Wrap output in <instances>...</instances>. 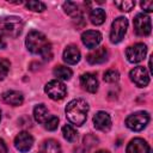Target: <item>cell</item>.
I'll return each mask as SVG.
<instances>
[{
  "label": "cell",
  "mask_w": 153,
  "mask_h": 153,
  "mask_svg": "<svg viewBox=\"0 0 153 153\" xmlns=\"http://www.w3.org/2000/svg\"><path fill=\"white\" fill-rule=\"evenodd\" d=\"M38 153H61V146L56 140L48 139L41 145Z\"/></svg>",
  "instance_id": "cell-18"
},
{
  "label": "cell",
  "mask_w": 153,
  "mask_h": 153,
  "mask_svg": "<svg viewBox=\"0 0 153 153\" xmlns=\"http://www.w3.org/2000/svg\"><path fill=\"white\" fill-rule=\"evenodd\" d=\"M43 124L47 130H55L59 126V118L54 115H49V117L45 120V122Z\"/></svg>",
  "instance_id": "cell-26"
},
{
  "label": "cell",
  "mask_w": 153,
  "mask_h": 153,
  "mask_svg": "<svg viewBox=\"0 0 153 153\" xmlns=\"http://www.w3.org/2000/svg\"><path fill=\"white\" fill-rule=\"evenodd\" d=\"M44 92L48 94L49 98L53 100H61L66 97L67 94V88L65 84L60 80H50L45 86H44Z\"/></svg>",
  "instance_id": "cell-6"
},
{
  "label": "cell",
  "mask_w": 153,
  "mask_h": 153,
  "mask_svg": "<svg viewBox=\"0 0 153 153\" xmlns=\"http://www.w3.org/2000/svg\"><path fill=\"white\" fill-rule=\"evenodd\" d=\"M2 100L10 105H13V106H18V105H22L23 102H24V96L23 93L18 92V91H6L2 93Z\"/></svg>",
  "instance_id": "cell-17"
},
{
  "label": "cell",
  "mask_w": 153,
  "mask_h": 153,
  "mask_svg": "<svg viewBox=\"0 0 153 153\" xmlns=\"http://www.w3.org/2000/svg\"><path fill=\"white\" fill-rule=\"evenodd\" d=\"M33 117L38 123H44L45 120L49 117V112H48L47 106L44 104L36 105L33 109Z\"/></svg>",
  "instance_id": "cell-20"
},
{
  "label": "cell",
  "mask_w": 153,
  "mask_h": 153,
  "mask_svg": "<svg viewBox=\"0 0 153 153\" xmlns=\"http://www.w3.org/2000/svg\"><path fill=\"white\" fill-rule=\"evenodd\" d=\"M14 146L19 152H29L33 146V137L27 131H20L14 139Z\"/></svg>",
  "instance_id": "cell-10"
},
{
  "label": "cell",
  "mask_w": 153,
  "mask_h": 153,
  "mask_svg": "<svg viewBox=\"0 0 153 153\" xmlns=\"http://www.w3.org/2000/svg\"><path fill=\"white\" fill-rule=\"evenodd\" d=\"M26 48L30 53L41 55L44 60H50L53 56L51 53V44L45 37L44 33L37 30H32L27 33L25 39Z\"/></svg>",
  "instance_id": "cell-1"
},
{
  "label": "cell",
  "mask_w": 153,
  "mask_h": 153,
  "mask_svg": "<svg viewBox=\"0 0 153 153\" xmlns=\"http://www.w3.org/2000/svg\"><path fill=\"white\" fill-rule=\"evenodd\" d=\"M24 27V23L20 17L8 16L0 18V33L2 36L16 38L18 37Z\"/></svg>",
  "instance_id": "cell-3"
},
{
  "label": "cell",
  "mask_w": 153,
  "mask_h": 153,
  "mask_svg": "<svg viewBox=\"0 0 153 153\" xmlns=\"http://www.w3.org/2000/svg\"><path fill=\"white\" fill-rule=\"evenodd\" d=\"M149 122V114L147 111H137L129 115L126 120V126L134 131H140Z\"/></svg>",
  "instance_id": "cell-4"
},
{
  "label": "cell",
  "mask_w": 153,
  "mask_h": 153,
  "mask_svg": "<svg viewBox=\"0 0 153 153\" xmlns=\"http://www.w3.org/2000/svg\"><path fill=\"white\" fill-rule=\"evenodd\" d=\"M80 84L84 90L90 93H94L98 90V80L94 74L92 73H84L80 76Z\"/></svg>",
  "instance_id": "cell-14"
},
{
  "label": "cell",
  "mask_w": 153,
  "mask_h": 153,
  "mask_svg": "<svg viewBox=\"0 0 153 153\" xmlns=\"http://www.w3.org/2000/svg\"><path fill=\"white\" fill-rule=\"evenodd\" d=\"M26 8L33 12H43L45 10V5L42 1H36V0H30L26 2Z\"/></svg>",
  "instance_id": "cell-25"
},
{
  "label": "cell",
  "mask_w": 153,
  "mask_h": 153,
  "mask_svg": "<svg viewBox=\"0 0 153 153\" xmlns=\"http://www.w3.org/2000/svg\"><path fill=\"white\" fill-rule=\"evenodd\" d=\"M106 14L103 8H93L90 12V20L93 25H102L105 22Z\"/></svg>",
  "instance_id": "cell-19"
},
{
  "label": "cell",
  "mask_w": 153,
  "mask_h": 153,
  "mask_svg": "<svg viewBox=\"0 0 153 153\" xmlns=\"http://www.w3.org/2000/svg\"><path fill=\"white\" fill-rule=\"evenodd\" d=\"M0 120H1V110H0Z\"/></svg>",
  "instance_id": "cell-33"
},
{
  "label": "cell",
  "mask_w": 153,
  "mask_h": 153,
  "mask_svg": "<svg viewBox=\"0 0 153 153\" xmlns=\"http://www.w3.org/2000/svg\"><path fill=\"white\" fill-rule=\"evenodd\" d=\"M53 73L57 78V80L59 79H61V80H69L71 76H72V74H73L72 69L68 68V67H66V66H56L54 68Z\"/></svg>",
  "instance_id": "cell-21"
},
{
  "label": "cell",
  "mask_w": 153,
  "mask_h": 153,
  "mask_svg": "<svg viewBox=\"0 0 153 153\" xmlns=\"http://www.w3.org/2000/svg\"><path fill=\"white\" fill-rule=\"evenodd\" d=\"M62 57H63V61L66 63H68V65H75V63H78L80 61L81 55H80L79 49L75 45H68L63 50Z\"/></svg>",
  "instance_id": "cell-16"
},
{
  "label": "cell",
  "mask_w": 153,
  "mask_h": 153,
  "mask_svg": "<svg viewBox=\"0 0 153 153\" xmlns=\"http://www.w3.org/2000/svg\"><path fill=\"white\" fill-rule=\"evenodd\" d=\"M130 80L137 86V87H145L149 84V75L147 73V69L142 66L134 67L129 73Z\"/></svg>",
  "instance_id": "cell-9"
},
{
  "label": "cell",
  "mask_w": 153,
  "mask_h": 153,
  "mask_svg": "<svg viewBox=\"0 0 153 153\" xmlns=\"http://www.w3.org/2000/svg\"><path fill=\"white\" fill-rule=\"evenodd\" d=\"M86 60L90 65H99L103 63L108 60V50L105 49V47H100L94 49L93 51H91L87 56Z\"/></svg>",
  "instance_id": "cell-15"
},
{
  "label": "cell",
  "mask_w": 153,
  "mask_h": 153,
  "mask_svg": "<svg viewBox=\"0 0 153 153\" xmlns=\"http://www.w3.org/2000/svg\"><path fill=\"white\" fill-rule=\"evenodd\" d=\"M147 54V47L143 43H136L134 45H130L126 50L127 60L131 63H137L145 59Z\"/></svg>",
  "instance_id": "cell-8"
},
{
  "label": "cell",
  "mask_w": 153,
  "mask_h": 153,
  "mask_svg": "<svg viewBox=\"0 0 153 153\" xmlns=\"http://www.w3.org/2000/svg\"><path fill=\"white\" fill-rule=\"evenodd\" d=\"M93 124L94 128L102 131H108L111 127V118L108 112L105 111H98L93 116Z\"/></svg>",
  "instance_id": "cell-12"
},
{
  "label": "cell",
  "mask_w": 153,
  "mask_h": 153,
  "mask_svg": "<svg viewBox=\"0 0 153 153\" xmlns=\"http://www.w3.org/2000/svg\"><path fill=\"white\" fill-rule=\"evenodd\" d=\"M118 79H120V73L116 69H109L104 73V80L106 82L112 84V82L118 81Z\"/></svg>",
  "instance_id": "cell-27"
},
{
  "label": "cell",
  "mask_w": 153,
  "mask_h": 153,
  "mask_svg": "<svg viewBox=\"0 0 153 153\" xmlns=\"http://www.w3.org/2000/svg\"><path fill=\"white\" fill-rule=\"evenodd\" d=\"M0 153H7V146L2 139H0Z\"/></svg>",
  "instance_id": "cell-30"
},
{
  "label": "cell",
  "mask_w": 153,
  "mask_h": 153,
  "mask_svg": "<svg viewBox=\"0 0 153 153\" xmlns=\"http://www.w3.org/2000/svg\"><path fill=\"white\" fill-rule=\"evenodd\" d=\"M6 48V41L4 38V36L0 33V49H5Z\"/></svg>",
  "instance_id": "cell-31"
},
{
  "label": "cell",
  "mask_w": 153,
  "mask_h": 153,
  "mask_svg": "<svg viewBox=\"0 0 153 153\" xmlns=\"http://www.w3.org/2000/svg\"><path fill=\"white\" fill-rule=\"evenodd\" d=\"M63 10L65 12L71 16V17H80L81 14V11L79 10V6L75 4V2H72V1H67L63 4Z\"/></svg>",
  "instance_id": "cell-22"
},
{
  "label": "cell",
  "mask_w": 153,
  "mask_h": 153,
  "mask_svg": "<svg viewBox=\"0 0 153 153\" xmlns=\"http://www.w3.org/2000/svg\"><path fill=\"white\" fill-rule=\"evenodd\" d=\"M115 6L123 11V12H129L133 10V7L135 6V1L131 0H122V1H115Z\"/></svg>",
  "instance_id": "cell-24"
},
{
  "label": "cell",
  "mask_w": 153,
  "mask_h": 153,
  "mask_svg": "<svg viewBox=\"0 0 153 153\" xmlns=\"http://www.w3.org/2000/svg\"><path fill=\"white\" fill-rule=\"evenodd\" d=\"M128 29V19L124 17H118L116 18L112 24H111V30H110V41L111 43H120L124 35L127 33Z\"/></svg>",
  "instance_id": "cell-5"
},
{
  "label": "cell",
  "mask_w": 153,
  "mask_h": 153,
  "mask_svg": "<svg viewBox=\"0 0 153 153\" xmlns=\"http://www.w3.org/2000/svg\"><path fill=\"white\" fill-rule=\"evenodd\" d=\"M10 72V61L0 57V80H4Z\"/></svg>",
  "instance_id": "cell-28"
},
{
  "label": "cell",
  "mask_w": 153,
  "mask_h": 153,
  "mask_svg": "<svg viewBox=\"0 0 153 153\" xmlns=\"http://www.w3.org/2000/svg\"><path fill=\"white\" fill-rule=\"evenodd\" d=\"M141 8L145 12H152L153 11V1H141Z\"/></svg>",
  "instance_id": "cell-29"
},
{
  "label": "cell",
  "mask_w": 153,
  "mask_h": 153,
  "mask_svg": "<svg viewBox=\"0 0 153 153\" xmlns=\"http://www.w3.org/2000/svg\"><path fill=\"white\" fill-rule=\"evenodd\" d=\"M149 145L140 137L133 139L127 146V153H149Z\"/></svg>",
  "instance_id": "cell-13"
},
{
  "label": "cell",
  "mask_w": 153,
  "mask_h": 153,
  "mask_svg": "<svg viewBox=\"0 0 153 153\" xmlns=\"http://www.w3.org/2000/svg\"><path fill=\"white\" fill-rule=\"evenodd\" d=\"M62 134H63V137H65L67 141H69V142H74V141H76V139H78V133H76V130H75L72 126H69V124H66V126L62 127Z\"/></svg>",
  "instance_id": "cell-23"
},
{
  "label": "cell",
  "mask_w": 153,
  "mask_h": 153,
  "mask_svg": "<svg viewBox=\"0 0 153 153\" xmlns=\"http://www.w3.org/2000/svg\"><path fill=\"white\" fill-rule=\"evenodd\" d=\"M66 116L68 121L75 126H82L87 118V112H88V104L86 100L81 98H76L71 100L66 109Z\"/></svg>",
  "instance_id": "cell-2"
},
{
  "label": "cell",
  "mask_w": 153,
  "mask_h": 153,
  "mask_svg": "<svg viewBox=\"0 0 153 153\" xmlns=\"http://www.w3.org/2000/svg\"><path fill=\"white\" fill-rule=\"evenodd\" d=\"M102 41V33L96 30H87L81 35L82 44L88 49H94Z\"/></svg>",
  "instance_id": "cell-11"
},
{
  "label": "cell",
  "mask_w": 153,
  "mask_h": 153,
  "mask_svg": "<svg viewBox=\"0 0 153 153\" xmlns=\"http://www.w3.org/2000/svg\"><path fill=\"white\" fill-rule=\"evenodd\" d=\"M134 30L139 36H148L152 30L151 18L145 13H137L134 18Z\"/></svg>",
  "instance_id": "cell-7"
},
{
  "label": "cell",
  "mask_w": 153,
  "mask_h": 153,
  "mask_svg": "<svg viewBox=\"0 0 153 153\" xmlns=\"http://www.w3.org/2000/svg\"><path fill=\"white\" fill-rule=\"evenodd\" d=\"M96 153H109V152H108V151H103V149H102V151H97Z\"/></svg>",
  "instance_id": "cell-32"
}]
</instances>
